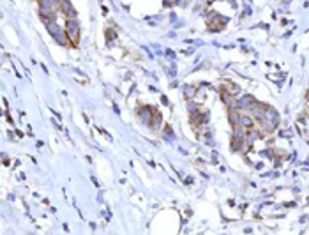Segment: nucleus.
<instances>
[{
  "label": "nucleus",
  "instance_id": "nucleus-2",
  "mask_svg": "<svg viewBox=\"0 0 309 235\" xmlns=\"http://www.w3.org/2000/svg\"><path fill=\"white\" fill-rule=\"evenodd\" d=\"M58 7H60V11H64L67 14V18H76V11L72 9V5H71L69 0H60Z\"/></svg>",
  "mask_w": 309,
  "mask_h": 235
},
{
  "label": "nucleus",
  "instance_id": "nucleus-3",
  "mask_svg": "<svg viewBox=\"0 0 309 235\" xmlns=\"http://www.w3.org/2000/svg\"><path fill=\"white\" fill-rule=\"evenodd\" d=\"M240 124L247 129H255V122H253V117H247V115H240Z\"/></svg>",
  "mask_w": 309,
  "mask_h": 235
},
{
  "label": "nucleus",
  "instance_id": "nucleus-1",
  "mask_svg": "<svg viewBox=\"0 0 309 235\" xmlns=\"http://www.w3.org/2000/svg\"><path fill=\"white\" fill-rule=\"evenodd\" d=\"M65 32H67L69 41H74V44H76L78 39H80V27H78L76 18H67V21H65Z\"/></svg>",
  "mask_w": 309,
  "mask_h": 235
},
{
  "label": "nucleus",
  "instance_id": "nucleus-4",
  "mask_svg": "<svg viewBox=\"0 0 309 235\" xmlns=\"http://www.w3.org/2000/svg\"><path fill=\"white\" fill-rule=\"evenodd\" d=\"M228 119H230V122H232L233 126H237V124H240V115H239V111H235L233 108L230 110V113H228Z\"/></svg>",
  "mask_w": 309,
  "mask_h": 235
}]
</instances>
